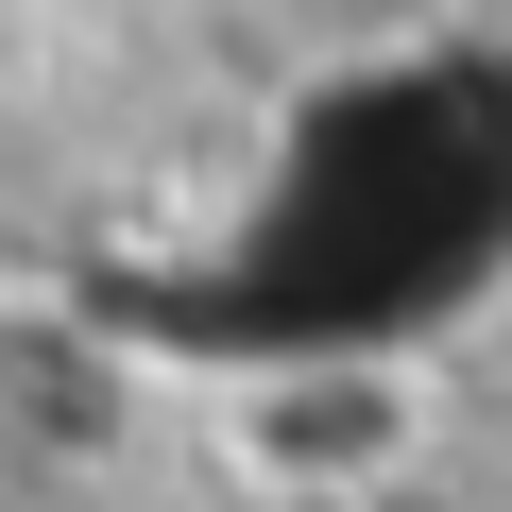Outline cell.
I'll return each mask as SVG.
<instances>
[{"mask_svg":"<svg viewBox=\"0 0 512 512\" xmlns=\"http://www.w3.org/2000/svg\"><path fill=\"white\" fill-rule=\"evenodd\" d=\"M325 18H359V0H325Z\"/></svg>","mask_w":512,"mask_h":512,"instance_id":"cell-1","label":"cell"}]
</instances>
